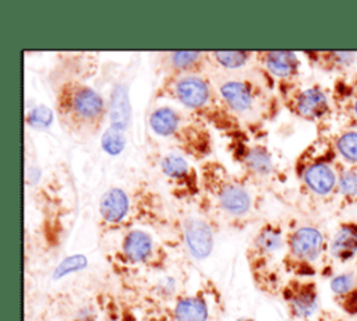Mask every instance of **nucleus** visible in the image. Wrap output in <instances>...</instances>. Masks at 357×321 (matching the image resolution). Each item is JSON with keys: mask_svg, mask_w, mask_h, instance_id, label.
<instances>
[{"mask_svg": "<svg viewBox=\"0 0 357 321\" xmlns=\"http://www.w3.org/2000/svg\"><path fill=\"white\" fill-rule=\"evenodd\" d=\"M201 190L205 204L201 208L216 223L243 227L252 221L258 209L245 181L231 174L222 163L206 160L201 169Z\"/></svg>", "mask_w": 357, "mask_h": 321, "instance_id": "nucleus-1", "label": "nucleus"}, {"mask_svg": "<svg viewBox=\"0 0 357 321\" xmlns=\"http://www.w3.org/2000/svg\"><path fill=\"white\" fill-rule=\"evenodd\" d=\"M158 98H169L220 131H237L241 121L227 106L215 84L206 75L163 78Z\"/></svg>", "mask_w": 357, "mask_h": 321, "instance_id": "nucleus-2", "label": "nucleus"}, {"mask_svg": "<svg viewBox=\"0 0 357 321\" xmlns=\"http://www.w3.org/2000/svg\"><path fill=\"white\" fill-rule=\"evenodd\" d=\"M53 94L56 117L70 135L79 140L98 135L106 117V103L98 91L67 75L56 81Z\"/></svg>", "mask_w": 357, "mask_h": 321, "instance_id": "nucleus-3", "label": "nucleus"}, {"mask_svg": "<svg viewBox=\"0 0 357 321\" xmlns=\"http://www.w3.org/2000/svg\"><path fill=\"white\" fill-rule=\"evenodd\" d=\"M152 133L167 140L176 152L197 160L206 159L213 147L208 124L187 109H177L169 105L156 106L149 114Z\"/></svg>", "mask_w": 357, "mask_h": 321, "instance_id": "nucleus-4", "label": "nucleus"}, {"mask_svg": "<svg viewBox=\"0 0 357 321\" xmlns=\"http://www.w3.org/2000/svg\"><path fill=\"white\" fill-rule=\"evenodd\" d=\"M286 236L278 223L266 222L258 227L245 250L248 269L255 288L265 294L282 290L280 267L284 268Z\"/></svg>", "mask_w": 357, "mask_h": 321, "instance_id": "nucleus-5", "label": "nucleus"}, {"mask_svg": "<svg viewBox=\"0 0 357 321\" xmlns=\"http://www.w3.org/2000/svg\"><path fill=\"white\" fill-rule=\"evenodd\" d=\"M149 197L130 195L121 187L106 190L99 200V229L103 234L124 232L137 223H160L162 215L152 212Z\"/></svg>", "mask_w": 357, "mask_h": 321, "instance_id": "nucleus-6", "label": "nucleus"}, {"mask_svg": "<svg viewBox=\"0 0 357 321\" xmlns=\"http://www.w3.org/2000/svg\"><path fill=\"white\" fill-rule=\"evenodd\" d=\"M167 258L165 246L149 232L132 227L121 232L113 262L126 272H160L167 267Z\"/></svg>", "mask_w": 357, "mask_h": 321, "instance_id": "nucleus-7", "label": "nucleus"}, {"mask_svg": "<svg viewBox=\"0 0 357 321\" xmlns=\"http://www.w3.org/2000/svg\"><path fill=\"white\" fill-rule=\"evenodd\" d=\"M222 303L218 289L209 282L191 293H180L165 321H220Z\"/></svg>", "mask_w": 357, "mask_h": 321, "instance_id": "nucleus-8", "label": "nucleus"}, {"mask_svg": "<svg viewBox=\"0 0 357 321\" xmlns=\"http://www.w3.org/2000/svg\"><path fill=\"white\" fill-rule=\"evenodd\" d=\"M216 88L240 121L262 117L265 99L262 87L257 81L247 77H226Z\"/></svg>", "mask_w": 357, "mask_h": 321, "instance_id": "nucleus-9", "label": "nucleus"}, {"mask_svg": "<svg viewBox=\"0 0 357 321\" xmlns=\"http://www.w3.org/2000/svg\"><path fill=\"white\" fill-rule=\"evenodd\" d=\"M324 248L322 233L312 226H301L286 236L284 269L301 276L311 274V264L317 261Z\"/></svg>", "mask_w": 357, "mask_h": 321, "instance_id": "nucleus-10", "label": "nucleus"}, {"mask_svg": "<svg viewBox=\"0 0 357 321\" xmlns=\"http://www.w3.org/2000/svg\"><path fill=\"white\" fill-rule=\"evenodd\" d=\"M213 221L201 208L181 215L178 233L187 251L195 260H205L213 250Z\"/></svg>", "mask_w": 357, "mask_h": 321, "instance_id": "nucleus-11", "label": "nucleus"}, {"mask_svg": "<svg viewBox=\"0 0 357 321\" xmlns=\"http://www.w3.org/2000/svg\"><path fill=\"white\" fill-rule=\"evenodd\" d=\"M158 166L166 181L180 198H192L201 191V176L194 170L184 155L178 152H163L159 155Z\"/></svg>", "mask_w": 357, "mask_h": 321, "instance_id": "nucleus-12", "label": "nucleus"}, {"mask_svg": "<svg viewBox=\"0 0 357 321\" xmlns=\"http://www.w3.org/2000/svg\"><path fill=\"white\" fill-rule=\"evenodd\" d=\"M159 70L163 78L205 75L216 66L212 52H163L158 54Z\"/></svg>", "mask_w": 357, "mask_h": 321, "instance_id": "nucleus-13", "label": "nucleus"}, {"mask_svg": "<svg viewBox=\"0 0 357 321\" xmlns=\"http://www.w3.org/2000/svg\"><path fill=\"white\" fill-rule=\"evenodd\" d=\"M289 310V314L297 320H308L318 310V292L314 282L290 279L283 283L279 293Z\"/></svg>", "mask_w": 357, "mask_h": 321, "instance_id": "nucleus-14", "label": "nucleus"}, {"mask_svg": "<svg viewBox=\"0 0 357 321\" xmlns=\"http://www.w3.org/2000/svg\"><path fill=\"white\" fill-rule=\"evenodd\" d=\"M240 162L243 169L245 170L247 176L255 180H261L269 177L273 170V160L268 149L259 144L255 145H245L243 148L241 155H240Z\"/></svg>", "mask_w": 357, "mask_h": 321, "instance_id": "nucleus-15", "label": "nucleus"}, {"mask_svg": "<svg viewBox=\"0 0 357 321\" xmlns=\"http://www.w3.org/2000/svg\"><path fill=\"white\" fill-rule=\"evenodd\" d=\"M258 59L272 75L279 78H289L297 71V57L291 52L283 50H271V52H258Z\"/></svg>", "mask_w": 357, "mask_h": 321, "instance_id": "nucleus-16", "label": "nucleus"}, {"mask_svg": "<svg viewBox=\"0 0 357 321\" xmlns=\"http://www.w3.org/2000/svg\"><path fill=\"white\" fill-rule=\"evenodd\" d=\"M296 112L307 119H315L326 112L328 103L325 95L319 89H305L303 91L294 102Z\"/></svg>", "mask_w": 357, "mask_h": 321, "instance_id": "nucleus-17", "label": "nucleus"}, {"mask_svg": "<svg viewBox=\"0 0 357 321\" xmlns=\"http://www.w3.org/2000/svg\"><path fill=\"white\" fill-rule=\"evenodd\" d=\"M357 251V226L356 225H344L335 234L331 253L335 258L346 261L351 258Z\"/></svg>", "mask_w": 357, "mask_h": 321, "instance_id": "nucleus-18", "label": "nucleus"}, {"mask_svg": "<svg viewBox=\"0 0 357 321\" xmlns=\"http://www.w3.org/2000/svg\"><path fill=\"white\" fill-rule=\"evenodd\" d=\"M304 180L314 193L326 194L333 188L335 174L329 166L324 163H315L305 170Z\"/></svg>", "mask_w": 357, "mask_h": 321, "instance_id": "nucleus-19", "label": "nucleus"}, {"mask_svg": "<svg viewBox=\"0 0 357 321\" xmlns=\"http://www.w3.org/2000/svg\"><path fill=\"white\" fill-rule=\"evenodd\" d=\"M252 52H245V50H220V52H212L213 60L216 63V66L223 67L225 70H238L241 67H244L248 60H251L252 57Z\"/></svg>", "mask_w": 357, "mask_h": 321, "instance_id": "nucleus-20", "label": "nucleus"}, {"mask_svg": "<svg viewBox=\"0 0 357 321\" xmlns=\"http://www.w3.org/2000/svg\"><path fill=\"white\" fill-rule=\"evenodd\" d=\"M124 142H126L124 131L116 130L113 127L106 130L102 135V147L105 151H107L112 155L121 152V149L124 148Z\"/></svg>", "mask_w": 357, "mask_h": 321, "instance_id": "nucleus-21", "label": "nucleus"}, {"mask_svg": "<svg viewBox=\"0 0 357 321\" xmlns=\"http://www.w3.org/2000/svg\"><path fill=\"white\" fill-rule=\"evenodd\" d=\"M356 283H357V279L353 274H342V275H337L332 279L331 289L335 294L344 296V294H347L349 292H351L354 289Z\"/></svg>", "mask_w": 357, "mask_h": 321, "instance_id": "nucleus-22", "label": "nucleus"}, {"mask_svg": "<svg viewBox=\"0 0 357 321\" xmlns=\"http://www.w3.org/2000/svg\"><path fill=\"white\" fill-rule=\"evenodd\" d=\"M340 154L349 160H357V133L344 134L337 142Z\"/></svg>", "mask_w": 357, "mask_h": 321, "instance_id": "nucleus-23", "label": "nucleus"}, {"mask_svg": "<svg viewBox=\"0 0 357 321\" xmlns=\"http://www.w3.org/2000/svg\"><path fill=\"white\" fill-rule=\"evenodd\" d=\"M53 120V113L50 109L39 106L35 107L31 113H28V124L33 127H47Z\"/></svg>", "mask_w": 357, "mask_h": 321, "instance_id": "nucleus-24", "label": "nucleus"}, {"mask_svg": "<svg viewBox=\"0 0 357 321\" xmlns=\"http://www.w3.org/2000/svg\"><path fill=\"white\" fill-rule=\"evenodd\" d=\"M339 187L344 194H356L357 193V174L354 172H346L342 174Z\"/></svg>", "mask_w": 357, "mask_h": 321, "instance_id": "nucleus-25", "label": "nucleus"}, {"mask_svg": "<svg viewBox=\"0 0 357 321\" xmlns=\"http://www.w3.org/2000/svg\"><path fill=\"white\" fill-rule=\"evenodd\" d=\"M342 307L349 314H357V288L356 286L351 292H349L347 294L343 296Z\"/></svg>", "mask_w": 357, "mask_h": 321, "instance_id": "nucleus-26", "label": "nucleus"}, {"mask_svg": "<svg viewBox=\"0 0 357 321\" xmlns=\"http://www.w3.org/2000/svg\"><path fill=\"white\" fill-rule=\"evenodd\" d=\"M234 321H255V320L251 318V317H238V318H236Z\"/></svg>", "mask_w": 357, "mask_h": 321, "instance_id": "nucleus-27", "label": "nucleus"}, {"mask_svg": "<svg viewBox=\"0 0 357 321\" xmlns=\"http://www.w3.org/2000/svg\"><path fill=\"white\" fill-rule=\"evenodd\" d=\"M356 112H357V103H356Z\"/></svg>", "mask_w": 357, "mask_h": 321, "instance_id": "nucleus-28", "label": "nucleus"}]
</instances>
